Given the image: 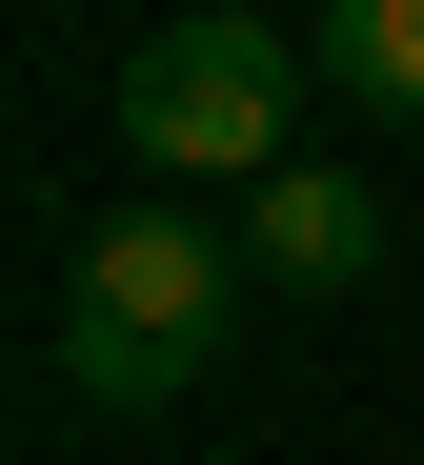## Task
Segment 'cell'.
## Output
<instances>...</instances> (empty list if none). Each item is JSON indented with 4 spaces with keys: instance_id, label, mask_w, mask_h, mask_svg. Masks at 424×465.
I'll return each instance as SVG.
<instances>
[{
    "instance_id": "277c9868",
    "label": "cell",
    "mask_w": 424,
    "mask_h": 465,
    "mask_svg": "<svg viewBox=\"0 0 424 465\" xmlns=\"http://www.w3.org/2000/svg\"><path fill=\"white\" fill-rule=\"evenodd\" d=\"M303 61H323V102L424 122V0H303Z\"/></svg>"
},
{
    "instance_id": "3957f363",
    "label": "cell",
    "mask_w": 424,
    "mask_h": 465,
    "mask_svg": "<svg viewBox=\"0 0 424 465\" xmlns=\"http://www.w3.org/2000/svg\"><path fill=\"white\" fill-rule=\"evenodd\" d=\"M242 263H263L283 303H344V283H384V183H364V163H283L263 203H242Z\"/></svg>"
},
{
    "instance_id": "7a4b0ae2",
    "label": "cell",
    "mask_w": 424,
    "mask_h": 465,
    "mask_svg": "<svg viewBox=\"0 0 424 465\" xmlns=\"http://www.w3.org/2000/svg\"><path fill=\"white\" fill-rule=\"evenodd\" d=\"M303 82H323L303 21L202 0V21L122 41V163H162V183H242V203H263V183H283V102H303Z\"/></svg>"
},
{
    "instance_id": "6da1fadb",
    "label": "cell",
    "mask_w": 424,
    "mask_h": 465,
    "mask_svg": "<svg viewBox=\"0 0 424 465\" xmlns=\"http://www.w3.org/2000/svg\"><path fill=\"white\" fill-rule=\"evenodd\" d=\"M242 223H202V203H122L102 243H81V283H61V384L81 405H122V425H162L182 384L242 344Z\"/></svg>"
}]
</instances>
